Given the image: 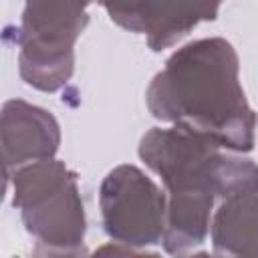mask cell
Instances as JSON below:
<instances>
[{
  "instance_id": "cell-4",
  "label": "cell",
  "mask_w": 258,
  "mask_h": 258,
  "mask_svg": "<svg viewBox=\"0 0 258 258\" xmlns=\"http://www.w3.org/2000/svg\"><path fill=\"white\" fill-rule=\"evenodd\" d=\"M139 159L161 177L167 198H220L234 151L181 127H153L139 141Z\"/></svg>"
},
{
  "instance_id": "cell-9",
  "label": "cell",
  "mask_w": 258,
  "mask_h": 258,
  "mask_svg": "<svg viewBox=\"0 0 258 258\" xmlns=\"http://www.w3.org/2000/svg\"><path fill=\"white\" fill-rule=\"evenodd\" d=\"M191 2H194V8H196L200 20L210 22V20H216L218 10H220L224 0H191Z\"/></svg>"
},
{
  "instance_id": "cell-7",
  "label": "cell",
  "mask_w": 258,
  "mask_h": 258,
  "mask_svg": "<svg viewBox=\"0 0 258 258\" xmlns=\"http://www.w3.org/2000/svg\"><path fill=\"white\" fill-rule=\"evenodd\" d=\"M109 18L135 34H143L155 52L169 48L189 34L202 20L191 0H93Z\"/></svg>"
},
{
  "instance_id": "cell-6",
  "label": "cell",
  "mask_w": 258,
  "mask_h": 258,
  "mask_svg": "<svg viewBox=\"0 0 258 258\" xmlns=\"http://www.w3.org/2000/svg\"><path fill=\"white\" fill-rule=\"evenodd\" d=\"M0 137L4 173L8 175L20 165L54 157L60 145V125L50 111L10 99L2 107Z\"/></svg>"
},
{
  "instance_id": "cell-2",
  "label": "cell",
  "mask_w": 258,
  "mask_h": 258,
  "mask_svg": "<svg viewBox=\"0 0 258 258\" xmlns=\"http://www.w3.org/2000/svg\"><path fill=\"white\" fill-rule=\"evenodd\" d=\"M12 206L44 256L85 254L87 216L77 173L54 157L20 165L6 175Z\"/></svg>"
},
{
  "instance_id": "cell-1",
  "label": "cell",
  "mask_w": 258,
  "mask_h": 258,
  "mask_svg": "<svg viewBox=\"0 0 258 258\" xmlns=\"http://www.w3.org/2000/svg\"><path fill=\"white\" fill-rule=\"evenodd\" d=\"M149 113L216 145L246 153L256 143V113L242 83L236 48L222 36L177 48L145 91Z\"/></svg>"
},
{
  "instance_id": "cell-8",
  "label": "cell",
  "mask_w": 258,
  "mask_h": 258,
  "mask_svg": "<svg viewBox=\"0 0 258 258\" xmlns=\"http://www.w3.org/2000/svg\"><path fill=\"white\" fill-rule=\"evenodd\" d=\"M210 242L220 256H258V183L220 200Z\"/></svg>"
},
{
  "instance_id": "cell-3",
  "label": "cell",
  "mask_w": 258,
  "mask_h": 258,
  "mask_svg": "<svg viewBox=\"0 0 258 258\" xmlns=\"http://www.w3.org/2000/svg\"><path fill=\"white\" fill-rule=\"evenodd\" d=\"M93 0H24L18 28L20 79L42 93L62 89L75 73V44Z\"/></svg>"
},
{
  "instance_id": "cell-5",
  "label": "cell",
  "mask_w": 258,
  "mask_h": 258,
  "mask_svg": "<svg viewBox=\"0 0 258 258\" xmlns=\"http://www.w3.org/2000/svg\"><path fill=\"white\" fill-rule=\"evenodd\" d=\"M101 224L113 244L143 250L161 244L167 194L137 165L113 167L99 187Z\"/></svg>"
}]
</instances>
